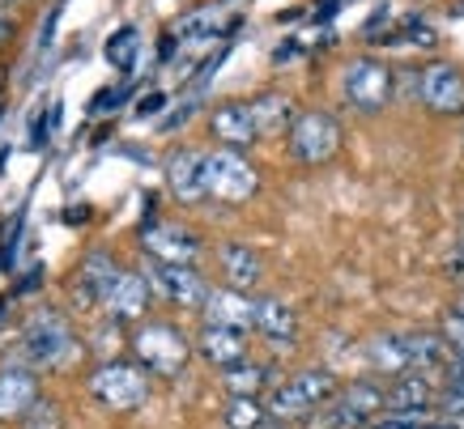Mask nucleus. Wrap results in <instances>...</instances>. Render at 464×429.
Instances as JSON below:
<instances>
[{"label":"nucleus","mask_w":464,"mask_h":429,"mask_svg":"<svg viewBox=\"0 0 464 429\" xmlns=\"http://www.w3.org/2000/svg\"><path fill=\"white\" fill-rule=\"evenodd\" d=\"M0 90H5V69H0Z\"/></svg>","instance_id":"37"},{"label":"nucleus","mask_w":464,"mask_h":429,"mask_svg":"<svg viewBox=\"0 0 464 429\" xmlns=\"http://www.w3.org/2000/svg\"><path fill=\"white\" fill-rule=\"evenodd\" d=\"M205 192L218 205H247L260 192V170L247 153L213 145L205 149Z\"/></svg>","instance_id":"7"},{"label":"nucleus","mask_w":464,"mask_h":429,"mask_svg":"<svg viewBox=\"0 0 464 429\" xmlns=\"http://www.w3.org/2000/svg\"><path fill=\"white\" fill-rule=\"evenodd\" d=\"M435 413L439 416H451V421H464V387H460V383H443V387H439Z\"/></svg>","instance_id":"30"},{"label":"nucleus","mask_w":464,"mask_h":429,"mask_svg":"<svg viewBox=\"0 0 464 429\" xmlns=\"http://www.w3.org/2000/svg\"><path fill=\"white\" fill-rule=\"evenodd\" d=\"M167 187L175 195V205H205L209 192H205V149H175L167 153Z\"/></svg>","instance_id":"15"},{"label":"nucleus","mask_w":464,"mask_h":429,"mask_svg":"<svg viewBox=\"0 0 464 429\" xmlns=\"http://www.w3.org/2000/svg\"><path fill=\"white\" fill-rule=\"evenodd\" d=\"M145 277H150V285H154V298H162V302L179 306V310H205V302H209V277L200 272V268H192V263H150L145 268Z\"/></svg>","instance_id":"9"},{"label":"nucleus","mask_w":464,"mask_h":429,"mask_svg":"<svg viewBox=\"0 0 464 429\" xmlns=\"http://www.w3.org/2000/svg\"><path fill=\"white\" fill-rule=\"evenodd\" d=\"M341 145H345V128L337 115L320 111V107H307L285 132V153L295 167H328L341 153Z\"/></svg>","instance_id":"5"},{"label":"nucleus","mask_w":464,"mask_h":429,"mask_svg":"<svg viewBox=\"0 0 464 429\" xmlns=\"http://www.w3.org/2000/svg\"><path fill=\"white\" fill-rule=\"evenodd\" d=\"M443 383H460V387H464V353H460V358H451L448 374H443Z\"/></svg>","instance_id":"34"},{"label":"nucleus","mask_w":464,"mask_h":429,"mask_svg":"<svg viewBox=\"0 0 464 429\" xmlns=\"http://www.w3.org/2000/svg\"><path fill=\"white\" fill-rule=\"evenodd\" d=\"M150 306H154V285H150V277L145 272H137V268H124V277L115 281V290L107 293V302H102V310H107V319H115V323H145L150 319Z\"/></svg>","instance_id":"14"},{"label":"nucleus","mask_w":464,"mask_h":429,"mask_svg":"<svg viewBox=\"0 0 464 429\" xmlns=\"http://www.w3.org/2000/svg\"><path fill=\"white\" fill-rule=\"evenodd\" d=\"M222 387H226V396H256V400H265L268 391L277 387V378H273V366L247 358L239 366L222 370Z\"/></svg>","instance_id":"23"},{"label":"nucleus","mask_w":464,"mask_h":429,"mask_svg":"<svg viewBox=\"0 0 464 429\" xmlns=\"http://www.w3.org/2000/svg\"><path fill=\"white\" fill-rule=\"evenodd\" d=\"M22 353H26L30 370H64L77 358V332H72L69 315L39 310L22 332Z\"/></svg>","instance_id":"6"},{"label":"nucleus","mask_w":464,"mask_h":429,"mask_svg":"<svg viewBox=\"0 0 464 429\" xmlns=\"http://www.w3.org/2000/svg\"><path fill=\"white\" fill-rule=\"evenodd\" d=\"M456 310H464V293H460V298H456Z\"/></svg>","instance_id":"36"},{"label":"nucleus","mask_w":464,"mask_h":429,"mask_svg":"<svg viewBox=\"0 0 464 429\" xmlns=\"http://www.w3.org/2000/svg\"><path fill=\"white\" fill-rule=\"evenodd\" d=\"M341 391V378L328 366H307V370H295L277 378V387L265 396V408H268V421L277 425H303L307 416H315L320 408L337 400Z\"/></svg>","instance_id":"1"},{"label":"nucleus","mask_w":464,"mask_h":429,"mask_svg":"<svg viewBox=\"0 0 464 429\" xmlns=\"http://www.w3.org/2000/svg\"><path fill=\"white\" fill-rule=\"evenodd\" d=\"M366 361H371V370L383 374V378L409 374L405 336H375V340H366Z\"/></svg>","instance_id":"24"},{"label":"nucleus","mask_w":464,"mask_h":429,"mask_svg":"<svg viewBox=\"0 0 464 429\" xmlns=\"http://www.w3.org/2000/svg\"><path fill=\"white\" fill-rule=\"evenodd\" d=\"M222 30V22H218V9H197V14H188L175 26V39H213Z\"/></svg>","instance_id":"27"},{"label":"nucleus","mask_w":464,"mask_h":429,"mask_svg":"<svg viewBox=\"0 0 464 429\" xmlns=\"http://www.w3.org/2000/svg\"><path fill=\"white\" fill-rule=\"evenodd\" d=\"M141 247L150 251V260H158V263H192V268H197L205 243H200L197 230H188V225L154 222V225H145Z\"/></svg>","instance_id":"13"},{"label":"nucleus","mask_w":464,"mask_h":429,"mask_svg":"<svg viewBox=\"0 0 464 429\" xmlns=\"http://www.w3.org/2000/svg\"><path fill=\"white\" fill-rule=\"evenodd\" d=\"M154 374L145 370V366H137V361H102V366H94V374H90V396H94V404L99 408H107V413H137V408H145V400H150V391H154V383H150Z\"/></svg>","instance_id":"4"},{"label":"nucleus","mask_w":464,"mask_h":429,"mask_svg":"<svg viewBox=\"0 0 464 429\" xmlns=\"http://www.w3.org/2000/svg\"><path fill=\"white\" fill-rule=\"evenodd\" d=\"M439 336H443V340H448V348L460 358V353H464V310L448 306V310H443V319H439Z\"/></svg>","instance_id":"29"},{"label":"nucleus","mask_w":464,"mask_h":429,"mask_svg":"<svg viewBox=\"0 0 464 429\" xmlns=\"http://www.w3.org/2000/svg\"><path fill=\"white\" fill-rule=\"evenodd\" d=\"M132 345V361L145 366L154 378H179L188 370V361L197 353V340L183 332L175 319H145L128 336Z\"/></svg>","instance_id":"2"},{"label":"nucleus","mask_w":464,"mask_h":429,"mask_svg":"<svg viewBox=\"0 0 464 429\" xmlns=\"http://www.w3.org/2000/svg\"><path fill=\"white\" fill-rule=\"evenodd\" d=\"M47 145V115L34 111V119H30V149H43Z\"/></svg>","instance_id":"32"},{"label":"nucleus","mask_w":464,"mask_h":429,"mask_svg":"<svg viewBox=\"0 0 464 429\" xmlns=\"http://www.w3.org/2000/svg\"><path fill=\"white\" fill-rule=\"evenodd\" d=\"M162 107H167V94H150L137 102V115H154V111H162Z\"/></svg>","instance_id":"33"},{"label":"nucleus","mask_w":464,"mask_h":429,"mask_svg":"<svg viewBox=\"0 0 464 429\" xmlns=\"http://www.w3.org/2000/svg\"><path fill=\"white\" fill-rule=\"evenodd\" d=\"M341 98L353 115L362 119H375L392 107L396 98V69L380 56H353L345 69H341Z\"/></svg>","instance_id":"3"},{"label":"nucleus","mask_w":464,"mask_h":429,"mask_svg":"<svg viewBox=\"0 0 464 429\" xmlns=\"http://www.w3.org/2000/svg\"><path fill=\"white\" fill-rule=\"evenodd\" d=\"M435 404H439V383L430 374H396L388 378V413L392 416H413V421H426L435 416Z\"/></svg>","instance_id":"12"},{"label":"nucleus","mask_w":464,"mask_h":429,"mask_svg":"<svg viewBox=\"0 0 464 429\" xmlns=\"http://www.w3.org/2000/svg\"><path fill=\"white\" fill-rule=\"evenodd\" d=\"M209 137L222 145V149H239L247 153L260 140V128H256L252 102H218L209 111Z\"/></svg>","instance_id":"16"},{"label":"nucleus","mask_w":464,"mask_h":429,"mask_svg":"<svg viewBox=\"0 0 464 429\" xmlns=\"http://www.w3.org/2000/svg\"><path fill=\"white\" fill-rule=\"evenodd\" d=\"M17 429H64V408L52 396H39V404L17 421Z\"/></svg>","instance_id":"26"},{"label":"nucleus","mask_w":464,"mask_h":429,"mask_svg":"<svg viewBox=\"0 0 464 429\" xmlns=\"http://www.w3.org/2000/svg\"><path fill=\"white\" fill-rule=\"evenodd\" d=\"M256 336H265L273 348H295L298 345V310L285 298H273V293H265V298H256Z\"/></svg>","instance_id":"18"},{"label":"nucleus","mask_w":464,"mask_h":429,"mask_svg":"<svg viewBox=\"0 0 464 429\" xmlns=\"http://www.w3.org/2000/svg\"><path fill=\"white\" fill-rule=\"evenodd\" d=\"M418 429H426V421H422V425H418Z\"/></svg>","instance_id":"38"},{"label":"nucleus","mask_w":464,"mask_h":429,"mask_svg":"<svg viewBox=\"0 0 464 429\" xmlns=\"http://www.w3.org/2000/svg\"><path fill=\"white\" fill-rule=\"evenodd\" d=\"M426 421H430V416H426ZM418 425H422V421H413V416H392V413H383L380 421H371L366 429H418Z\"/></svg>","instance_id":"31"},{"label":"nucleus","mask_w":464,"mask_h":429,"mask_svg":"<svg viewBox=\"0 0 464 429\" xmlns=\"http://www.w3.org/2000/svg\"><path fill=\"white\" fill-rule=\"evenodd\" d=\"M9 39H14V22L0 14V43H9Z\"/></svg>","instance_id":"35"},{"label":"nucleus","mask_w":464,"mask_h":429,"mask_svg":"<svg viewBox=\"0 0 464 429\" xmlns=\"http://www.w3.org/2000/svg\"><path fill=\"white\" fill-rule=\"evenodd\" d=\"M192 340H197V353L209 361L218 374L230 370V366H239V361H247V332H239V328H222V323H209V319H205Z\"/></svg>","instance_id":"17"},{"label":"nucleus","mask_w":464,"mask_h":429,"mask_svg":"<svg viewBox=\"0 0 464 429\" xmlns=\"http://www.w3.org/2000/svg\"><path fill=\"white\" fill-rule=\"evenodd\" d=\"M39 370L30 366H5L0 370V421H22L39 404Z\"/></svg>","instance_id":"19"},{"label":"nucleus","mask_w":464,"mask_h":429,"mask_svg":"<svg viewBox=\"0 0 464 429\" xmlns=\"http://www.w3.org/2000/svg\"><path fill=\"white\" fill-rule=\"evenodd\" d=\"M418 102L435 119H464V69L456 60H430L418 69Z\"/></svg>","instance_id":"8"},{"label":"nucleus","mask_w":464,"mask_h":429,"mask_svg":"<svg viewBox=\"0 0 464 429\" xmlns=\"http://www.w3.org/2000/svg\"><path fill=\"white\" fill-rule=\"evenodd\" d=\"M120 277H124V263L115 260L107 247L85 251V260L77 263V277H72V306H77V310L102 306Z\"/></svg>","instance_id":"10"},{"label":"nucleus","mask_w":464,"mask_h":429,"mask_svg":"<svg viewBox=\"0 0 464 429\" xmlns=\"http://www.w3.org/2000/svg\"><path fill=\"white\" fill-rule=\"evenodd\" d=\"M405 353H409V370H418V374H430V378H439V374H448L451 366V353L448 340L439 332H405Z\"/></svg>","instance_id":"22"},{"label":"nucleus","mask_w":464,"mask_h":429,"mask_svg":"<svg viewBox=\"0 0 464 429\" xmlns=\"http://www.w3.org/2000/svg\"><path fill=\"white\" fill-rule=\"evenodd\" d=\"M222 421H226V429H265L268 408H265V400H256V396H230Z\"/></svg>","instance_id":"25"},{"label":"nucleus","mask_w":464,"mask_h":429,"mask_svg":"<svg viewBox=\"0 0 464 429\" xmlns=\"http://www.w3.org/2000/svg\"><path fill=\"white\" fill-rule=\"evenodd\" d=\"M107 60L115 69H132V60H137V30L124 26L115 39H107Z\"/></svg>","instance_id":"28"},{"label":"nucleus","mask_w":464,"mask_h":429,"mask_svg":"<svg viewBox=\"0 0 464 429\" xmlns=\"http://www.w3.org/2000/svg\"><path fill=\"white\" fill-rule=\"evenodd\" d=\"M252 115H256V128H260V140H265V137H285L303 111H298V102L290 94L265 90V94L252 98Z\"/></svg>","instance_id":"21"},{"label":"nucleus","mask_w":464,"mask_h":429,"mask_svg":"<svg viewBox=\"0 0 464 429\" xmlns=\"http://www.w3.org/2000/svg\"><path fill=\"white\" fill-rule=\"evenodd\" d=\"M213 268H218V281H222L226 290H239V293H252L260 290V281H265V255L252 247V243H243V238H226L213 247Z\"/></svg>","instance_id":"11"},{"label":"nucleus","mask_w":464,"mask_h":429,"mask_svg":"<svg viewBox=\"0 0 464 429\" xmlns=\"http://www.w3.org/2000/svg\"><path fill=\"white\" fill-rule=\"evenodd\" d=\"M200 315L209 323H222V328H239V332H252L256 328V298L239 290H226V285H213L209 302Z\"/></svg>","instance_id":"20"}]
</instances>
